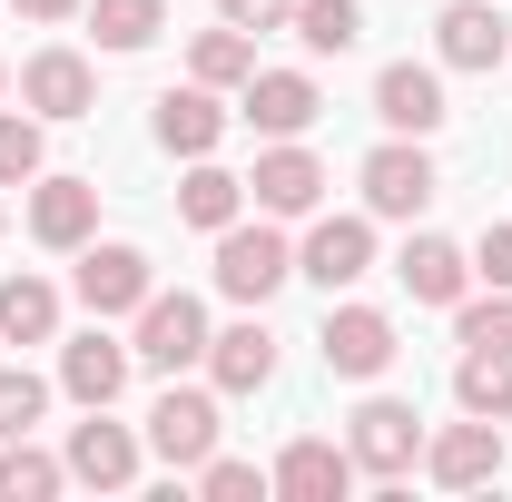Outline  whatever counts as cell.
<instances>
[{
	"instance_id": "obj_9",
	"label": "cell",
	"mask_w": 512,
	"mask_h": 502,
	"mask_svg": "<svg viewBox=\"0 0 512 502\" xmlns=\"http://www.w3.org/2000/svg\"><path fill=\"white\" fill-rule=\"evenodd\" d=\"M128 375H138V355L109 335V315H99L89 335H69V345H60V394L79 404V414H89V404H119Z\"/></svg>"
},
{
	"instance_id": "obj_25",
	"label": "cell",
	"mask_w": 512,
	"mask_h": 502,
	"mask_svg": "<svg viewBox=\"0 0 512 502\" xmlns=\"http://www.w3.org/2000/svg\"><path fill=\"white\" fill-rule=\"evenodd\" d=\"M188 79H207V89H247V79H256V40L237 30V20L197 30V50H188Z\"/></svg>"
},
{
	"instance_id": "obj_31",
	"label": "cell",
	"mask_w": 512,
	"mask_h": 502,
	"mask_svg": "<svg viewBox=\"0 0 512 502\" xmlns=\"http://www.w3.org/2000/svg\"><path fill=\"white\" fill-rule=\"evenodd\" d=\"M40 414H50V384L30 375V365H0V443H10V434H30Z\"/></svg>"
},
{
	"instance_id": "obj_26",
	"label": "cell",
	"mask_w": 512,
	"mask_h": 502,
	"mask_svg": "<svg viewBox=\"0 0 512 502\" xmlns=\"http://www.w3.org/2000/svg\"><path fill=\"white\" fill-rule=\"evenodd\" d=\"M60 483H69V463H60V453H40L30 434H10V443H0V502H50Z\"/></svg>"
},
{
	"instance_id": "obj_8",
	"label": "cell",
	"mask_w": 512,
	"mask_h": 502,
	"mask_svg": "<svg viewBox=\"0 0 512 502\" xmlns=\"http://www.w3.org/2000/svg\"><path fill=\"white\" fill-rule=\"evenodd\" d=\"M237 119H247L256 138H306V128L325 119V89L306 69H256L247 89H237Z\"/></svg>"
},
{
	"instance_id": "obj_24",
	"label": "cell",
	"mask_w": 512,
	"mask_h": 502,
	"mask_svg": "<svg viewBox=\"0 0 512 502\" xmlns=\"http://www.w3.org/2000/svg\"><path fill=\"white\" fill-rule=\"evenodd\" d=\"M286 30H296L316 60H345V50L365 40V0H296V10H286Z\"/></svg>"
},
{
	"instance_id": "obj_13",
	"label": "cell",
	"mask_w": 512,
	"mask_h": 502,
	"mask_svg": "<svg viewBox=\"0 0 512 502\" xmlns=\"http://www.w3.org/2000/svg\"><path fill=\"white\" fill-rule=\"evenodd\" d=\"M158 296V276H148V247H79V306L89 315H138Z\"/></svg>"
},
{
	"instance_id": "obj_1",
	"label": "cell",
	"mask_w": 512,
	"mask_h": 502,
	"mask_svg": "<svg viewBox=\"0 0 512 502\" xmlns=\"http://www.w3.org/2000/svg\"><path fill=\"white\" fill-rule=\"evenodd\" d=\"M286 276H296V247L266 227V207H256V227H247V217L217 227V296H227V306H266Z\"/></svg>"
},
{
	"instance_id": "obj_17",
	"label": "cell",
	"mask_w": 512,
	"mask_h": 502,
	"mask_svg": "<svg viewBox=\"0 0 512 502\" xmlns=\"http://www.w3.org/2000/svg\"><path fill=\"white\" fill-rule=\"evenodd\" d=\"M207 384L217 394H266L276 384V335H266V315H237L227 335H207Z\"/></svg>"
},
{
	"instance_id": "obj_37",
	"label": "cell",
	"mask_w": 512,
	"mask_h": 502,
	"mask_svg": "<svg viewBox=\"0 0 512 502\" xmlns=\"http://www.w3.org/2000/svg\"><path fill=\"white\" fill-rule=\"evenodd\" d=\"M0 227H10V217H0Z\"/></svg>"
},
{
	"instance_id": "obj_32",
	"label": "cell",
	"mask_w": 512,
	"mask_h": 502,
	"mask_svg": "<svg viewBox=\"0 0 512 502\" xmlns=\"http://www.w3.org/2000/svg\"><path fill=\"white\" fill-rule=\"evenodd\" d=\"M197 493H207V502H256V493H276V483H266L256 463H227V453H207V463H197Z\"/></svg>"
},
{
	"instance_id": "obj_2",
	"label": "cell",
	"mask_w": 512,
	"mask_h": 502,
	"mask_svg": "<svg viewBox=\"0 0 512 502\" xmlns=\"http://www.w3.org/2000/svg\"><path fill=\"white\" fill-rule=\"evenodd\" d=\"M345 453H355V473L404 483V473L424 463V414H414V404H394V394H365V404H355V424H345Z\"/></svg>"
},
{
	"instance_id": "obj_10",
	"label": "cell",
	"mask_w": 512,
	"mask_h": 502,
	"mask_svg": "<svg viewBox=\"0 0 512 502\" xmlns=\"http://www.w3.org/2000/svg\"><path fill=\"white\" fill-rule=\"evenodd\" d=\"M20 109L30 119H89L99 109V69L79 50H30L20 60Z\"/></svg>"
},
{
	"instance_id": "obj_29",
	"label": "cell",
	"mask_w": 512,
	"mask_h": 502,
	"mask_svg": "<svg viewBox=\"0 0 512 502\" xmlns=\"http://www.w3.org/2000/svg\"><path fill=\"white\" fill-rule=\"evenodd\" d=\"M453 335H463V355H512V286L463 296V306H453Z\"/></svg>"
},
{
	"instance_id": "obj_28",
	"label": "cell",
	"mask_w": 512,
	"mask_h": 502,
	"mask_svg": "<svg viewBox=\"0 0 512 502\" xmlns=\"http://www.w3.org/2000/svg\"><path fill=\"white\" fill-rule=\"evenodd\" d=\"M453 404L503 424V414H512V355H463V365H453Z\"/></svg>"
},
{
	"instance_id": "obj_21",
	"label": "cell",
	"mask_w": 512,
	"mask_h": 502,
	"mask_svg": "<svg viewBox=\"0 0 512 502\" xmlns=\"http://www.w3.org/2000/svg\"><path fill=\"white\" fill-rule=\"evenodd\" d=\"M217 138H227V109H217V89H207V79H188V89H168V99H158V148H168V158H207Z\"/></svg>"
},
{
	"instance_id": "obj_14",
	"label": "cell",
	"mask_w": 512,
	"mask_h": 502,
	"mask_svg": "<svg viewBox=\"0 0 512 502\" xmlns=\"http://www.w3.org/2000/svg\"><path fill=\"white\" fill-rule=\"evenodd\" d=\"M365 266H375V217H316L296 247V276H316L325 296H345Z\"/></svg>"
},
{
	"instance_id": "obj_33",
	"label": "cell",
	"mask_w": 512,
	"mask_h": 502,
	"mask_svg": "<svg viewBox=\"0 0 512 502\" xmlns=\"http://www.w3.org/2000/svg\"><path fill=\"white\" fill-rule=\"evenodd\" d=\"M473 276H483V286H512V227H483V247H473Z\"/></svg>"
},
{
	"instance_id": "obj_6",
	"label": "cell",
	"mask_w": 512,
	"mask_h": 502,
	"mask_svg": "<svg viewBox=\"0 0 512 502\" xmlns=\"http://www.w3.org/2000/svg\"><path fill=\"white\" fill-rule=\"evenodd\" d=\"M148 453H158L168 473H197V463L217 453V394H197V384L168 375V394L148 404Z\"/></svg>"
},
{
	"instance_id": "obj_15",
	"label": "cell",
	"mask_w": 512,
	"mask_h": 502,
	"mask_svg": "<svg viewBox=\"0 0 512 502\" xmlns=\"http://www.w3.org/2000/svg\"><path fill=\"white\" fill-rule=\"evenodd\" d=\"M266 483H276L286 502H345V493H355V453L325 443V434H296L276 463H266Z\"/></svg>"
},
{
	"instance_id": "obj_35",
	"label": "cell",
	"mask_w": 512,
	"mask_h": 502,
	"mask_svg": "<svg viewBox=\"0 0 512 502\" xmlns=\"http://www.w3.org/2000/svg\"><path fill=\"white\" fill-rule=\"evenodd\" d=\"M10 10H20V20H40V30H50V20H69V10H89V0H10Z\"/></svg>"
},
{
	"instance_id": "obj_18",
	"label": "cell",
	"mask_w": 512,
	"mask_h": 502,
	"mask_svg": "<svg viewBox=\"0 0 512 502\" xmlns=\"http://www.w3.org/2000/svg\"><path fill=\"white\" fill-rule=\"evenodd\" d=\"M247 197L266 207V217H316V197H325V168H316V148H296V138H276V148L256 158Z\"/></svg>"
},
{
	"instance_id": "obj_5",
	"label": "cell",
	"mask_w": 512,
	"mask_h": 502,
	"mask_svg": "<svg viewBox=\"0 0 512 502\" xmlns=\"http://www.w3.org/2000/svg\"><path fill=\"white\" fill-rule=\"evenodd\" d=\"M325 375H345V384H375L394 355H404V335H394V315L384 306H325Z\"/></svg>"
},
{
	"instance_id": "obj_12",
	"label": "cell",
	"mask_w": 512,
	"mask_h": 502,
	"mask_svg": "<svg viewBox=\"0 0 512 502\" xmlns=\"http://www.w3.org/2000/svg\"><path fill=\"white\" fill-rule=\"evenodd\" d=\"M375 119L394 128V138H434V128L453 119V109H444V69L384 60V69H375Z\"/></svg>"
},
{
	"instance_id": "obj_19",
	"label": "cell",
	"mask_w": 512,
	"mask_h": 502,
	"mask_svg": "<svg viewBox=\"0 0 512 502\" xmlns=\"http://www.w3.org/2000/svg\"><path fill=\"white\" fill-rule=\"evenodd\" d=\"M434 50H444V69H503L512 20L493 10V0H453L444 20H434Z\"/></svg>"
},
{
	"instance_id": "obj_16",
	"label": "cell",
	"mask_w": 512,
	"mask_h": 502,
	"mask_svg": "<svg viewBox=\"0 0 512 502\" xmlns=\"http://www.w3.org/2000/svg\"><path fill=\"white\" fill-rule=\"evenodd\" d=\"M30 237L79 256L99 237V178H30Z\"/></svg>"
},
{
	"instance_id": "obj_36",
	"label": "cell",
	"mask_w": 512,
	"mask_h": 502,
	"mask_svg": "<svg viewBox=\"0 0 512 502\" xmlns=\"http://www.w3.org/2000/svg\"><path fill=\"white\" fill-rule=\"evenodd\" d=\"M0 99H10V69H0Z\"/></svg>"
},
{
	"instance_id": "obj_34",
	"label": "cell",
	"mask_w": 512,
	"mask_h": 502,
	"mask_svg": "<svg viewBox=\"0 0 512 502\" xmlns=\"http://www.w3.org/2000/svg\"><path fill=\"white\" fill-rule=\"evenodd\" d=\"M286 10L296 0H217V20H237V30H286Z\"/></svg>"
},
{
	"instance_id": "obj_7",
	"label": "cell",
	"mask_w": 512,
	"mask_h": 502,
	"mask_svg": "<svg viewBox=\"0 0 512 502\" xmlns=\"http://www.w3.org/2000/svg\"><path fill=\"white\" fill-rule=\"evenodd\" d=\"M138 453H148V434H128V424H109V404H89V424H69V483H89V493H128L138 483Z\"/></svg>"
},
{
	"instance_id": "obj_23",
	"label": "cell",
	"mask_w": 512,
	"mask_h": 502,
	"mask_svg": "<svg viewBox=\"0 0 512 502\" xmlns=\"http://www.w3.org/2000/svg\"><path fill=\"white\" fill-rule=\"evenodd\" d=\"M178 217H188V227H207V237H217V227H237V217H247V178H227L217 158H197L188 188H178Z\"/></svg>"
},
{
	"instance_id": "obj_11",
	"label": "cell",
	"mask_w": 512,
	"mask_h": 502,
	"mask_svg": "<svg viewBox=\"0 0 512 502\" xmlns=\"http://www.w3.org/2000/svg\"><path fill=\"white\" fill-rule=\"evenodd\" d=\"M424 473H434L444 493H483V483L503 473V424H493V414H473V424L424 434Z\"/></svg>"
},
{
	"instance_id": "obj_4",
	"label": "cell",
	"mask_w": 512,
	"mask_h": 502,
	"mask_svg": "<svg viewBox=\"0 0 512 502\" xmlns=\"http://www.w3.org/2000/svg\"><path fill=\"white\" fill-rule=\"evenodd\" d=\"M128 355H138L148 375H188V365H207V306H197L188 286H178V296H148Z\"/></svg>"
},
{
	"instance_id": "obj_3",
	"label": "cell",
	"mask_w": 512,
	"mask_h": 502,
	"mask_svg": "<svg viewBox=\"0 0 512 502\" xmlns=\"http://www.w3.org/2000/svg\"><path fill=\"white\" fill-rule=\"evenodd\" d=\"M355 188H365V217H424L434 207V158H424V138H384L375 158L355 168Z\"/></svg>"
},
{
	"instance_id": "obj_20",
	"label": "cell",
	"mask_w": 512,
	"mask_h": 502,
	"mask_svg": "<svg viewBox=\"0 0 512 502\" xmlns=\"http://www.w3.org/2000/svg\"><path fill=\"white\" fill-rule=\"evenodd\" d=\"M394 276H404V296H414V306H463V286H473V256L453 247V237H404Z\"/></svg>"
},
{
	"instance_id": "obj_27",
	"label": "cell",
	"mask_w": 512,
	"mask_h": 502,
	"mask_svg": "<svg viewBox=\"0 0 512 502\" xmlns=\"http://www.w3.org/2000/svg\"><path fill=\"white\" fill-rule=\"evenodd\" d=\"M89 30H99V50H148L168 30V0H89Z\"/></svg>"
},
{
	"instance_id": "obj_22",
	"label": "cell",
	"mask_w": 512,
	"mask_h": 502,
	"mask_svg": "<svg viewBox=\"0 0 512 502\" xmlns=\"http://www.w3.org/2000/svg\"><path fill=\"white\" fill-rule=\"evenodd\" d=\"M60 335V286L50 276H0V345H50Z\"/></svg>"
},
{
	"instance_id": "obj_30",
	"label": "cell",
	"mask_w": 512,
	"mask_h": 502,
	"mask_svg": "<svg viewBox=\"0 0 512 502\" xmlns=\"http://www.w3.org/2000/svg\"><path fill=\"white\" fill-rule=\"evenodd\" d=\"M40 128H50V119L0 109V188H30V178H40V158H50V148H40Z\"/></svg>"
}]
</instances>
